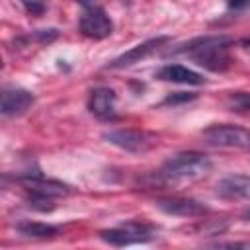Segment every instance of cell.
Returning <instances> with one entry per match:
<instances>
[{
	"label": "cell",
	"instance_id": "6da1fadb",
	"mask_svg": "<svg viewBox=\"0 0 250 250\" xmlns=\"http://www.w3.org/2000/svg\"><path fill=\"white\" fill-rule=\"evenodd\" d=\"M211 160L203 152H178L172 158H168L162 168L156 172L158 184H184V182H195L211 172Z\"/></svg>",
	"mask_w": 250,
	"mask_h": 250
},
{
	"label": "cell",
	"instance_id": "7a4b0ae2",
	"mask_svg": "<svg viewBox=\"0 0 250 250\" xmlns=\"http://www.w3.org/2000/svg\"><path fill=\"white\" fill-rule=\"evenodd\" d=\"M229 45H230V39L225 35H207V37H197L170 53H188L203 68L221 72L230 66Z\"/></svg>",
	"mask_w": 250,
	"mask_h": 250
},
{
	"label": "cell",
	"instance_id": "3957f363",
	"mask_svg": "<svg viewBox=\"0 0 250 250\" xmlns=\"http://www.w3.org/2000/svg\"><path fill=\"white\" fill-rule=\"evenodd\" d=\"M201 137L211 146L250 150V129H244L238 125H229V123L211 125V127L203 129Z\"/></svg>",
	"mask_w": 250,
	"mask_h": 250
},
{
	"label": "cell",
	"instance_id": "277c9868",
	"mask_svg": "<svg viewBox=\"0 0 250 250\" xmlns=\"http://www.w3.org/2000/svg\"><path fill=\"white\" fill-rule=\"evenodd\" d=\"M82 6V16H80V31L86 37L92 39H105L113 31V23L105 10L96 2V0H78Z\"/></svg>",
	"mask_w": 250,
	"mask_h": 250
},
{
	"label": "cell",
	"instance_id": "5b68a950",
	"mask_svg": "<svg viewBox=\"0 0 250 250\" xmlns=\"http://www.w3.org/2000/svg\"><path fill=\"white\" fill-rule=\"evenodd\" d=\"M156 236L154 229L145 225V223H135L129 221L117 229H107L100 232V238L113 244V246H127V244H137V242H148Z\"/></svg>",
	"mask_w": 250,
	"mask_h": 250
},
{
	"label": "cell",
	"instance_id": "8992f818",
	"mask_svg": "<svg viewBox=\"0 0 250 250\" xmlns=\"http://www.w3.org/2000/svg\"><path fill=\"white\" fill-rule=\"evenodd\" d=\"M104 139L123 150L129 152H143L146 148H150L156 143V137L152 133L146 131H139V129H115V131H107L104 133Z\"/></svg>",
	"mask_w": 250,
	"mask_h": 250
},
{
	"label": "cell",
	"instance_id": "52a82bcc",
	"mask_svg": "<svg viewBox=\"0 0 250 250\" xmlns=\"http://www.w3.org/2000/svg\"><path fill=\"white\" fill-rule=\"evenodd\" d=\"M156 207L160 211H164L166 215H176V217H201L205 215L209 209L189 197H166V199H158Z\"/></svg>",
	"mask_w": 250,
	"mask_h": 250
},
{
	"label": "cell",
	"instance_id": "ba28073f",
	"mask_svg": "<svg viewBox=\"0 0 250 250\" xmlns=\"http://www.w3.org/2000/svg\"><path fill=\"white\" fill-rule=\"evenodd\" d=\"M35 102V96L29 90L23 88H6L2 92V104H0V111L6 117L12 115H21L25 109H29Z\"/></svg>",
	"mask_w": 250,
	"mask_h": 250
},
{
	"label": "cell",
	"instance_id": "9c48e42d",
	"mask_svg": "<svg viewBox=\"0 0 250 250\" xmlns=\"http://www.w3.org/2000/svg\"><path fill=\"white\" fill-rule=\"evenodd\" d=\"M170 39L168 37H156V39H148V41H145V43H141V45H137V47H133V49H129L127 53H123V55H119L117 59H113L105 68H125V66H131V64H135V62H139L141 59H146L148 55H152L158 47H162L164 43H168Z\"/></svg>",
	"mask_w": 250,
	"mask_h": 250
},
{
	"label": "cell",
	"instance_id": "30bf717a",
	"mask_svg": "<svg viewBox=\"0 0 250 250\" xmlns=\"http://www.w3.org/2000/svg\"><path fill=\"white\" fill-rule=\"evenodd\" d=\"M215 193L223 199H250V176H227L217 184Z\"/></svg>",
	"mask_w": 250,
	"mask_h": 250
},
{
	"label": "cell",
	"instance_id": "8fae6325",
	"mask_svg": "<svg viewBox=\"0 0 250 250\" xmlns=\"http://www.w3.org/2000/svg\"><path fill=\"white\" fill-rule=\"evenodd\" d=\"M20 182L23 184V188L29 193H37V195L59 197V195L68 193V186H64L61 182H55V180H45L41 174H27V176L20 178Z\"/></svg>",
	"mask_w": 250,
	"mask_h": 250
},
{
	"label": "cell",
	"instance_id": "7c38bea8",
	"mask_svg": "<svg viewBox=\"0 0 250 250\" xmlns=\"http://www.w3.org/2000/svg\"><path fill=\"white\" fill-rule=\"evenodd\" d=\"M88 109L98 119H111L115 115V92L105 86L92 90L88 100Z\"/></svg>",
	"mask_w": 250,
	"mask_h": 250
},
{
	"label": "cell",
	"instance_id": "4fadbf2b",
	"mask_svg": "<svg viewBox=\"0 0 250 250\" xmlns=\"http://www.w3.org/2000/svg\"><path fill=\"white\" fill-rule=\"evenodd\" d=\"M154 76H156L158 80H164V82L193 84V86L205 82V78H203L199 72H195V70H191V68H188V66H182V64H164L162 68L156 70Z\"/></svg>",
	"mask_w": 250,
	"mask_h": 250
},
{
	"label": "cell",
	"instance_id": "5bb4252c",
	"mask_svg": "<svg viewBox=\"0 0 250 250\" xmlns=\"http://www.w3.org/2000/svg\"><path fill=\"white\" fill-rule=\"evenodd\" d=\"M16 230L23 236H29V238H53L59 229L53 227V225H47V223H35V221H25V223H18L16 225Z\"/></svg>",
	"mask_w": 250,
	"mask_h": 250
},
{
	"label": "cell",
	"instance_id": "9a60e30c",
	"mask_svg": "<svg viewBox=\"0 0 250 250\" xmlns=\"http://www.w3.org/2000/svg\"><path fill=\"white\" fill-rule=\"evenodd\" d=\"M227 105L232 111H250V92H232L227 96Z\"/></svg>",
	"mask_w": 250,
	"mask_h": 250
},
{
	"label": "cell",
	"instance_id": "2e32d148",
	"mask_svg": "<svg viewBox=\"0 0 250 250\" xmlns=\"http://www.w3.org/2000/svg\"><path fill=\"white\" fill-rule=\"evenodd\" d=\"M23 8L31 14V16H41L45 10H47V4L45 0H21Z\"/></svg>",
	"mask_w": 250,
	"mask_h": 250
},
{
	"label": "cell",
	"instance_id": "e0dca14e",
	"mask_svg": "<svg viewBox=\"0 0 250 250\" xmlns=\"http://www.w3.org/2000/svg\"><path fill=\"white\" fill-rule=\"evenodd\" d=\"M193 98H195L193 94L188 96V94H184V92H176V94L168 96V98L164 100V104H178V102H188V100H193Z\"/></svg>",
	"mask_w": 250,
	"mask_h": 250
},
{
	"label": "cell",
	"instance_id": "ac0fdd59",
	"mask_svg": "<svg viewBox=\"0 0 250 250\" xmlns=\"http://www.w3.org/2000/svg\"><path fill=\"white\" fill-rule=\"evenodd\" d=\"M57 37V31L55 29H41L39 33H37V39L41 41V43H49V41H53Z\"/></svg>",
	"mask_w": 250,
	"mask_h": 250
},
{
	"label": "cell",
	"instance_id": "d6986e66",
	"mask_svg": "<svg viewBox=\"0 0 250 250\" xmlns=\"http://www.w3.org/2000/svg\"><path fill=\"white\" fill-rule=\"evenodd\" d=\"M227 6L230 10H246L250 8V0H227Z\"/></svg>",
	"mask_w": 250,
	"mask_h": 250
},
{
	"label": "cell",
	"instance_id": "ffe728a7",
	"mask_svg": "<svg viewBox=\"0 0 250 250\" xmlns=\"http://www.w3.org/2000/svg\"><path fill=\"white\" fill-rule=\"evenodd\" d=\"M244 219H246V221H250V209H246V211H244Z\"/></svg>",
	"mask_w": 250,
	"mask_h": 250
},
{
	"label": "cell",
	"instance_id": "44dd1931",
	"mask_svg": "<svg viewBox=\"0 0 250 250\" xmlns=\"http://www.w3.org/2000/svg\"><path fill=\"white\" fill-rule=\"evenodd\" d=\"M244 45H248V49H250V41H244Z\"/></svg>",
	"mask_w": 250,
	"mask_h": 250
}]
</instances>
